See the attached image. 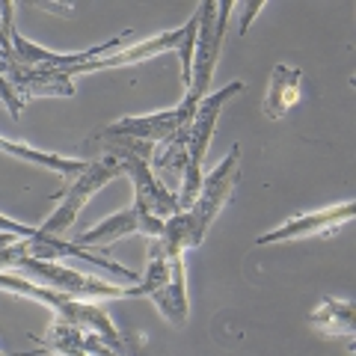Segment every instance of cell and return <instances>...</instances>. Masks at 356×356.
<instances>
[{"mask_svg":"<svg viewBox=\"0 0 356 356\" xmlns=\"http://www.w3.org/2000/svg\"><path fill=\"white\" fill-rule=\"evenodd\" d=\"M238 181H241V146H232V152L211 170V175L202 178V187H199L193 205L187 211H178L175 217L163 222V235L158 241L178 252L202 247L211 222L226 208Z\"/></svg>","mask_w":356,"mask_h":356,"instance_id":"cell-1","label":"cell"},{"mask_svg":"<svg viewBox=\"0 0 356 356\" xmlns=\"http://www.w3.org/2000/svg\"><path fill=\"white\" fill-rule=\"evenodd\" d=\"M131 297H149L163 321H170L172 327H184L191 318L184 252L163 247L161 241H152L146 276H143V285L131 288Z\"/></svg>","mask_w":356,"mask_h":356,"instance_id":"cell-2","label":"cell"},{"mask_svg":"<svg viewBox=\"0 0 356 356\" xmlns=\"http://www.w3.org/2000/svg\"><path fill=\"white\" fill-rule=\"evenodd\" d=\"M238 9V3H211L205 0L196 9L199 30H196V44H193V63H191V83H187L184 102L191 107H199L211 95V77L217 72L222 39L229 30V18Z\"/></svg>","mask_w":356,"mask_h":356,"instance_id":"cell-3","label":"cell"},{"mask_svg":"<svg viewBox=\"0 0 356 356\" xmlns=\"http://www.w3.org/2000/svg\"><path fill=\"white\" fill-rule=\"evenodd\" d=\"M238 92H243V81H232L222 89H217L214 95H208L202 104L196 107V113L187 125V166H184V178H181V187H178V211H187L193 205V199L202 187V161H205V152L211 146V137H214V128H217V119L222 113L232 98Z\"/></svg>","mask_w":356,"mask_h":356,"instance_id":"cell-4","label":"cell"},{"mask_svg":"<svg viewBox=\"0 0 356 356\" xmlns=\"http://www.w3.org/2000/svg\"><path fill=\"white\" fill-rule=\"evenodd\" d=\"M0 291L36 300V303H44L48 309H54V315L72 321V324L81 327L86 336H98V339H104L107 344H113V348H122V339H119L116 327L110 324L107 312L98 303H89V300H72L65 294L51 291V288H44V285L30 282V280H24V276L3 273V270H0Z\"/></svg>","mask_w":356,"mask_h":356,"instance_id":"cell-5","label":"cell"},{"mask_svg":"<svg viewBox=\"0 0 356 356\" xmlns=\"http://www.w3.org/2000/svg\"><path fill=\"white\" fill-rule=\"evenodd\" d=\"M3 273H15V276H24V280L36 282V285H44L57 294H65L72 300H116V297H131V288L125 285H110L104 280H95V276H83L72 270L65 264H57V261H39V259H9L0 264Z\"/></svg>","mask_w":356,"mask_h":356,"instance_id":"cell-6","label":"cell"},{"mask_svg":"<svg viewBox=\"0 0 356 356\" xmlns=\"http://www.w3.org/2000/svg\"><path fill=\"white\" fill-rule=\"evenodd\" d=\"M39 259V261H63V259H74V261H83L89 267H102L104 273H110L113 280L134 285L140 282V273L128 270L125 264H119L113 259H102V255L89 252L83 247H77L69 238H51V235H42L36 232L33 238H18V235H0V264L9 261V259Z\"/></svg>","mask_w":356,"mask_h":356,"instance_id":"cell-7","label":"cell"},{"mask_svg":"<svg viewBox=\"0 0 356 356\" xmlns=\"http://www.w3.org/2000/svg\"><path fill=\"white\" fill-rule=\"evenodd\" d=\"M125 175V170H122V163L113 152L107 154L104 161H89L86 170L74 178V184L69 187V193H65V199L57 205V211L54 214H48V220L39 226L42 235H51V238H63L69 235L77 214L83 211V205L92 199L107 181H113V178H122Z\"/></svg>","mask_w":356,"mask_h":356,"instance_id":"cell-8","label":"cell"},{"mask_svg":"<svg viewBox=\"0 0 356 356\" xmlns=\"http://www.w3.org/2000/svg\"><path fill=\"white\" fill-rule=\"evenodd\" d=\"M193 113H196V107L181 102L172 110H163V113L128 116V119H119L113 125H107L95 137V143H102L107 149H134L137 143H154L158 146L166 137H172L175 131H181L193 119Z\"/></svg>","mask_w":356,"mask_h":356,"instance_id":"cell-9","label":"cell"},{"mask_svg":"<svg viewBox=\"0 0 356 356\" xmlns=\"http://www.w3.org/2000/svg\"><path fill=\"white\" fill-rule=\"evenodd\" d=\"M110 152L119 158L122 170H125V175L131 178V184H134V202L143 205L152 217H158L163 222L178 214V199H175V193H170L158 181V178L152 175V166L143 161L137 152H134V149H110Z\"/></svg>","mask_w":356,"mask_h":356,"instance_id":"cell-10","label":"cell"},{"mask_svg":"<svg viewBox=\"0 0 356 356\" xmlns=\"http://www.w3.org/2000/svg\"><path fill=\"white\" fill-rule=\"evenodd\" d=\"M128 235H143V238L158 241V238L163 235V220L152 217L146 208L134 202L131 208H125V211H119V214L102 220L98 226L86 229V232H81L77 238H69V241L86 250V247H107L110 241L128 238Z\"/></svg>","mask_w":356,"mask_h":356,"instance_id":"cell-11","label":"cell"},{"mask_svg":"<svg viewBox=\"0 0 356 356\" xmlns=\"http://www.w3.org/2000/svg\"><path fill=\"white\" fill-rule=\"evenodd\" d=\"M184 36H187V24L184 27H178V30H166V33H158V36H152L146 42H137V44H131V48H116V51H110L104 54V57H98V60H89L83 65H74V69H63L65 77H72L74 74H89V72H102V69H116V65H134V63H143V60H152V57H158V54H178L181 51V44H184Z\"/></svg>","mask_w":356,"mask_h":356,"instance_id":"cell-12","label":"cell"},{"mask_svg":"<svg viewBox=\"0 0 356 356\" xmlns=\"http://www.w3.org/2000/svg\"><path fill=\"white\" fill-rule=\"evenodd\" d=\"M353 217V202L348 199V202L341 205H332V208H324V211H312V214H300V217H291L285 220L280 229L267 232V235H261L259 247H267V243H282V241H300V238H312V235H327V232L344 226Z\"/></svg>","mask_w":356,"mask_h":356,"instance_id":"cell-13","label":"cell"},{"mask_svg":"<svg viewBox=\"0 0 356 356\" xmlns=\"http://www.w3.org/2000/svg\"><path fill=\"white\" fill-rule=\"evenodd\" d=\"M6 81L13 83V89L21 98H44V95H60L69 98L74 95V83L65 77L63 69H51V65H42V69H30V65L13 63L6 72Z\"/></svg>","mask_w":356,"mask_h":356,"instance_id":"cell-14","label":"cell"},{"mask_svg":"<svg viewBox=\"0 0 356 356\" xmlns=\"http://www.w3.org/2000/svg\"><path fill=\"white\" fill-rule=\"evenodd\" d=\"M191 125V122H187ZM187 125L181 131H175L172 137H166L158 143L152 152V175L166 187L170 193H178L184 178V166H187Z\"/></svg>","mask_w":356,"mask_h":356,"instance_id":"cell-15","label":"cell"},{"mask_svg":"<svg viewBox=\"0 0 356 356\" xmlns=\"http://www.w3.org/2000/svg\"><path fill=\"white\" fill-rule=\"evenodd\" d=\"M300 81H303V72L294 69V65H273L270 72V83H267V95H264V116L267 119H282L288 110L297 104L300 98Z\"/></svg>","mask_w":356,"mask_h":356,"instance_id":"cell-16","label":"cell"},{"mask_svg":"<svg viewBox=\"0 0 356 356\" xmlns=\"http://www.w3.org/2000/svg\"><path fill=\"white\" fill-rule=\"evenodd\" d=\"M309 324L318 327L327 336H341L348 339L353 348V303L350 300H336V297H324L321 306L309 315Z\"/></svg>","mask_w":356,"mask_h":356,"instance_id":"cell-17","label":"cell"},{"mask_svg":"<svg viewBox=\"0 0 356 356\" xmlns=\"http://www.w3.org/2000/svg\"><path fill=\"white\" fill-rule=\"evenodd\" d=\"M0 152L13 154V158H18V161H27L33 166L54 170L57 175H65V178L81 175L86 170V163H89V161H77V158H63V154H54V152H39V149L27 146V143H13L6 137H0Z\"/></svg>","mask_w":356,"mask_h":356,"instance_id":"cell-18","label":"cell"},{"mask_svg":"<svg viewBox=\"0 0 356 356\" xmlns=\"http://www.w3.org/2000/svg\"><path fill=\"white\" fill-rule=\"evenodd\" d=\"M83 336H86V332L81 327H74L72 321L54 315V324L39 339V344H42L44 350L57 353V356H89L86 353V344H83Z\"/></svg>","mask_w":356,"mask_h":356,"instance_id":"cell-19","label":"cell"},{"mask_svg":"<svg viewBox=\"0 0 356 356\" xmlns=\"http://www.w3.org/2000/svg\"><path fill=\"white\" fill-rule=\"evenodd\" d=\"M6 72H9V63L0 57V107H6L9 116L18 119L21 116V107H24V98H21L15 89H13V83L6 81Z\"/></svg>","mask_w":356,"mask_h":356,"instance_id":"cell-20","label":"cell"},{"mask_svg":"<svg viewBox=\"0 0 356 356\" xmlns=\"http://www.w3.org/2000/svg\"><path fill=\"white\" fill-rule=\"evenodd\" d=\"M13 13H15L13 3H0V57H3L9 65L15 63V57H13V42H9V33H6V21L13 18Z\"/></svg>","mask_w":356,"mask_h":356,"instance_id":"cell-21","label":"cell"},{"mask_svg":"<svg viewBox=\"0 0 356 356\" xmlns=\"http://www.w3.org/2000/svg\"><path fill=\"white\" fill-rule=\"evenodd\" d=\"M83 344L89 356H125V348H113V344H107L98 336H83Z\"/></svg>","mask_w":356,"mask_h":356,"instance_id":"cell-22","label":"cell"},{"mask_svg":"<svg viewBox=\"0 0 356 356\" xmlns=\"http://www.w3.org/2000/svg\"><path fill=\"white\" fill-rule=\"evenodd\" d=\"M36 226H24V222H15L13 217L0 214V235H18V238H33L36 235Z\"/></svg>","mask_w":356,"mask_h":356,"instance_id":"cell-23","label":"cell"},{"mask_svg":"<svg viewBox=\"0 0 356 356\" xmlns=\"http://www.w3.org/2000/svg\"><path fill=\"white\" fill-rule=\"evenodd\" d=\"M261 9H264V0H261V3H252V6H247V15H243V24H241V36H243V33H247V30H250V24H252V18H255V15H259V13H261Z\"/></svg>","mask_w":356,"mask_h":356,"instance_id":"cell-24","label":"cell"},{"mask_svg":"<svg viewBox=\"0 0 356 356\" xmlns=\"http://www.w3.org/2000/svg\"><path fill=\"white\" fill-rule=\"evenodd\" d=\"M0 356H21V353H0Z\"/></svg>","mask_w":356,"mask_h":356,"instance_id":"cell-25","label":"cell"}]
</instances>
